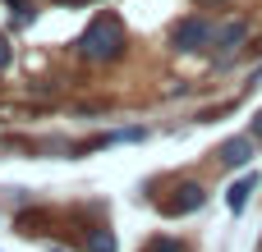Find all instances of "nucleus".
<instances>
[{"mask_svg":"<svg viewBox=\"0 0 262 252\" xmlns=\"http://www.w3.org/2000/svg\"><path fill=\"white\" fill-rule=\"evenodd\" d=\"M212 37H216V23H212L207 14H193V18H180V23L170 28V51H180V55H198V51L212 46Z\"/></svg>","mask_w":262,"mask_h":252,"instance_id":"2","label":"nucleus"},{"mask_svg":"<svg viewBox=\"0 0 262 252\" xmlns=\"http://www.w3.org/2000/svg\"><path fill=\"white\" fill-rule=\"evenodd\" d=\"M143 252H184V243H180V239H152Z\"/></svg>","mask_w":262,"mask_h":252,"instance_id":"8","label":"nucleus"},{"mask_svg":"<svg viewBox=\"0 0 262 252\" xmlns=\"http://www.w3.org/2000/svg\"><path fill=\"white\" fill-rule=\"evenodd\" d=\"M55 5H88V0H55Z\"/></svg>","mask_w":262,"mask_h":252,"instance_id":"12","label":"nucleus"},{"mask_svg":"<svg viewBox=\"0 0 262 252\" xmlns=\"http://www.w3.org/2000/svg\"><path fill=\"white\" fill-rule=\"evenodd\" d=\"M253 152H258V138H253V133H244V138L221 142V147H216V161H221L226 170H239V165H249V161H253Z\"/></svg>","mask_w":262,"mask_h":252,"instance_id":"4","label":"nucleus"},{"mask_svg":"<svg viewBox=\"0 0 262 252\" xmlns=\"http://www.w3.org/2000/svg\"><path fill=\"white\" fill-rule=\"evenodd\" d=\"M124 46H129V32H124L120 14H97V18L78 32L74 55H78V60H88V64H111V60H120V55H124Z\"/></svg>","mask_w":262,"mask_h":252,"instance_id":"1","label":"nucleus"},{"mask_svg":"<svg viewBox=\"0 0 262 252\" xmlns=\"http://www.w3.org/2000/svg\"><path fill=\"white\" fill-rule=\"evenodd\" d=\"M83 234H88V252H115V234H111V225H88Z\"/></svg>","mask_w":262,"mask_h":252,"instance_id":"7","label":"nucleus"},{"mask_svg":"<svg viewBox=\"0 0 262 252\" xmlns=\"http://www.w3.org/2000/svg\"><path fill=\"white\" fill-rule=\"evenodd\" d=\"M258 174H244V179H239V184H235V188H230V197H226V202H230V211H235V216H239V211H244V207H249V197H253V193H258Z\"/></svg>","mask_w":262,"mask_h":252,"instance_id":"6","label":"nucleus"},{"mask_svg":"<svg viewBox=\"0 0 262 252\" xmlns=\"http://www.w3.org/2000/svg\"><path fill=\"white\" fill-rule=\"evenodd\" d=\"M9 60H14V46H9V37H5V32H0V69H5V64H9Z\"/></svg>","mask_w":262,"mask_h":252,"instance_id":"9","label":"nucleus"},{"mask_svg":"<svg viewBox=\"0 0 262 252\" xmlns=\"http://www.w3.org/2000/svg\"><path fill=\"white\" fill-rule=\"evenodd\" d=\"M193 5H207V9H212V5H226V0H193Z\"/></svg>","mask_w":262,"mask_h":252,"instance_id":"11","label":"nucleus"},{"mask_svg":"<svg viewBox=\"0 0 262 252\" xmlns=\"http://www.w3.org/2000/svg\"><path fill=\"white\" fill-rule=\"evenodd\" d=\"M51 252H69V248H60V243H55V248H51Z\"/></svg>","mask_w":262,"mask_h":252,"instance_id":"13","label":"nucleus"},{"mask_svg":"<svg viewBox=\"0 0 262 252\" xmlns=\"http://www.w3.org/2000/svg\"><path fill=\"white\" fill-rule=\"evenodd\" d=\"M244 37H249V18H230V23H221V28H216L212 51H216V55H235V51L244 46Z\"/></svg>","mask_w":262,"mask_h":252,"instance_id":"5","label":"nucleus"},{"mask_svg":"<svg viewBox=\"0 0 262 252\" xmlns=\"http://www.w3.org/2000/svg\"><path fill=\"white\" fill-rule=\"evenodd\" d=\"M203 202H207V188H203V184H193V179H184V184H175V188H170V197H161L157 207H161V216H170V220H175V216H193Z\"/></svg>","mask_w":262,"mask_h":252,"instance_id":"3","label":"nucleus"},{"mask_svg":"<svg viewBox=\"0 0 262 252\" xmlns=\"http://www.w3.org/2000/svg\"><path fill=\"white\" fill-rule=\"evenodd\" d=\"M249 133H253V138L262 142V110H258V119H253V129H249Z\"/></svg>","mask_w":262,"mask_h":252,"instance_id":"10","label":"nucleus"}]
</instances>
